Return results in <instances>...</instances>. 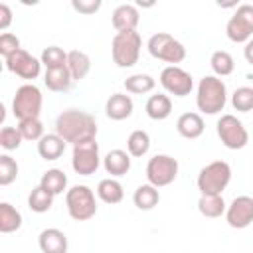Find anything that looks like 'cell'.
I'll list each match as a JSON object with an SVG mask.
<instances>
[{
  "label": "cell",
  "mask_w": 253,
  "mask_h": 253,
  "mask_svg": "<svg viewBox=\"0 0 253 253\" xmlns=\"http://www.w3.org/2000/svg\"><path fill=\"white\" fill-rule=\"evenodd\" d=\"M55 134H59L65 142H71L73 146L91 138H97V123L93 115L79 111V109H67L55 119Z\"/></svg>",
  "instance_id": "6da1fadb"
},
{
  "label": "cell",
  "mask_w": 253,
  "mask_h": 253,
  "mask_svg": "<svg viewBox=\"0 0 253 253\" xmlns=\"http://www.w3.org/2000/svg\"><path fill=\"white\" fill-rule=\"evenodd\" d=\"M225 103H227L225 83L215 75L202 77L198 83V95H196L198 109L206 115H217L219 111H223Z\"/></svg>",
  "instance_id": "7a4b0ae2"
},
{
  "label": "cell",
  "mask_w": 253,
  "mask_h": 253,
  "mask_svg": "<svg viewBox=\"0 0 253 253\" xmlns=\"http://www.w3.org/2000/svg\"><path fill=\"white\" fill-rule=\"evenodd\" d=\"M231 180V168L223 160H213L206 164L198 174V190L202 196H221Z\"/></svg>",
  "instance_id": "3957f363"
},
{
  "label": "cell",
  "mask_w": 253,
  "mask_h": 253,
  "mask_svg": "<svg viewBox=\"0 0 253 253\" xmlns=\"http://www.w3.org/2000/svg\"><path fill=\"white\" fill-rule=\"evenodd\" d=\"M140 47H142V40L136 30L117 32L111 43L113 61L119 67H132L140 57Z\"/></svg>",
  "instance_id": "277c9868"
},
{
  "label": "cell",
  "mask_w": 253,
  "mask_h": 253,
  "mask_svg": "<svg viewBox=\"0 0 253 253\" xmlns=\"http://www.w3.org/2000/svg\"><path fill=\"white\" fill-rule=\"evenodd\" d=\"M65 206H67V213L75 221H87V219H91L97 213L95 194L85 184H77V186H73V188L67 190V194H65Z\"/></svg>",
  "instance_id": "5b68a950"
},
{
  "label": "cell",
  "mask_w": 253,
  "mask_h": 253,
  "mask_svg": "<svg viewBox=\"0 0 253 253\" xmlns=\"http://www.w3.org/2000/svg\"><path fill=\"white\" fill-rule=\"evenodd\" d=\"M43 105V95L34 83H26L16 89L12 99V113L18 121L26 119H40V111Z\"/></svg>",
  "instance_id": "8992f818"
},
{
  "label": "cell",
  "mask_w": 253,
  "mask_h": 253,
  "mask_svg": "<svg viewBox=\"0 0 253 253\" xmlns=\"http://www.w3.org/2000/svg\"><path fill=\"white\" fill-rule=\"evenodd\" d=\"M146 47H148L152 57L166 61L170 65H176L180 61H184V57H186V47L174 36H170L166 32H158V34L150 36Z\"/></svg>",
  "instance_id": "52a82bcc"
},
{
  "label": "cell",
  "mask_w": 253,
  "mask_h": 253,
  "mask_svg": "<svg viewBox=\"0 0 253 253\" xmlns=\"http://www.w3.org/2000/svg\"><path fill=\"white\" fill-rule=\"evenodd\" d=\"M217 136L221 144L229 150H239L249 142V132L243 126V123L233 115H221L217 119Z\"/></svg>",
  "instance_id": "ba28073f"
},
{
  "label": "cell",
  "mask_w": 253,
  "mask_h": 253,
  "mask_svg": "<svg viewBox=\"0 0 253 253\" xmlns=\"http://www.w3.org/2000/svg\"><path fill=\"white\" fill-rule=\"evenodd\" d=\"M176 176H178V160L168 154H156L146 164V180L156 188L172 184Z\"/></svg>",
  "instance_id": "9c48e42d"
},
{
  "label": "cell",
  "mask_w": 253,
  "mask_h": 253,
  "mask_svg": "<svg viewBox=\"0 0 253 253\" xmlns=\"http://www.w3.org/2000/svg\"><path fill=\"white\" fill-rule=\"evenodd\" d=\"M225 34L235 43H247L253 38V4H241L227 20Z\"/></svg>",
  "instance_id": "30bf717a"
},
{
  "label": "cell",
  "mask_w": 253,
  "mask_h": 253,
  "mask_svg": "<svg viewBox=\"0 0 253 253\" xmlns=\"http://www.w3.org/2000/svg\"><path fill=\"white\" fill-rule=\"evenodd\" d=\"M101 164L99 158V144L95 138L79 142L73 146V154H71V166L79 176H91L97 172Z\"/></svg>",
  "instance_id": "8fae6325"
},
{
  "label": "cell",
  "mask_w": 253,
  "mask_h": 253,
  "mask_svg": "<svg viewBox=\"0 0 253 253\" xmlns=\"http://www.w3.org/2000/svg\"><path fill=\"white\" fill-rule=\"evenodd\" d=\"M160 85L174 97H186L194 89V79L178 65H168L160 73Z\"/></svg>",
  "instance_id": "7c38bea8"
},
{
  "label": "cell",
  "mask_w": 253,
  "mask_h": 253,
  "mask_svg": "<svg viewBox=\"0 0 253 253\" xmlns=\"http://www.w3.org/2000/svg\"><path fill=\"white\" fill-rule=\"evenodd\" d=\"M6 69L22 79H36L42 71V59H36L26 49H18L6 59Z\"/></svg>",
  "instance_id": "4fadbf2b"
},
{
  "label": "cell",
  "mask_w": 253,
  "mask_h": 253,
  "mask_svg": "<svg viewBox=\"0 0 253 253\" xmlns=\"http://www.w3.org/2000/svg\"><path fill=\"white\" fill-rule=\"evenodd\" d=\"M225 219L233 229H245L253 223V198L237 196L225 210Z\"/></svg>",
  "instance_id": "5bb4252c"
},
{
  "label": "cell",
  "mask_w": 253,
  "mask_h": 253,
  "mask_svg": "<svg viewBox=\"0 0 253 253\" xmlns=\"http://www.w3.org/2000/svg\"><path fill=\"white\" fill-rule=\"evenodd\" d=\"M111 20H113V28L117 32H130V30H136V26L140 22V14L134 4H121L115 8Z\"/></svg>",
  "instance_id": "9a60e30c"
},
{
  "label": "cell",
  "mask_w": 253,
  "mask_h": 253,
  "mask_svg": "<svg viewBox=\"0 0 253 253\" xmlns=\"http://www.w3.org/2000/svg\"><path fill=\"white\" fill-rule=\"evenodd\" d=\"M132 109H134L132 99H130V95H125V93H113L105 103V113L113 121L128 119L132 115Z\"/></svg>",
  "instance_id": "2e32d148"
},
{
  "label": "cell",
  "mask_w": 253,
  "mask_h": 253,
  "mask_svg": "<svg viewBox=\"0 0 253 253\" xmlns=\"http://www.w3.org/2000/svg\"><path fill=\"white\" fill-rule=\"evenodd\" d=\"M42 253H67V237L55 227H47L38 237Z\"/></svg>",
  "instance_id": "e0dca14e"
},
{
  "label": "cell",
  "mask_w": 253,
  "mask_h": 253,
  "mask_svg": "<svg viewBox=\"0 0 253 253\" xmlns=\"http://www.w3.org/2000/svg\"><path fill=\"white\" fill-rule=\"evenodd\" d=\"M103 166L111 176H125L130 170V154L121 148L109 150L103 158Z\"/></svg>",
  "instance_id": "ac0fdd59"
},
{
  "label": "cell",
  "mask_w": 253,
  "mask_h": 253,
  "mask_svg": "<svg viewBox=\"0 0 253 253\" xmlns=\"http://www.w3.org/2000/svg\"><path fill=\"white\" fill-rule=\"evenodd\" d=\"M204 119H202V115H198V113H184V115H180L178 117V121H176V130L180 132V136H184V138H198V136H202V132H204Z\"/></svg>",
  "instance_id": "d6986e66"
},
{
  "label": "cell",
  "mask_w": 253,
  "mask_h": 253,
  "mask_svg": "<svg viewBox=\"0 0 253 253\" xmlns=\"http://www.w3.org/2000/svg\"><path fill=\"white\" fill-rule=\"evenodd\" d=\"M65 140L59 136V134H43L40 140H38V154L43 158V160H57L63 152H65Z\"/></svg>",
  "instance_id": "ffe728a7"
},
{
  "label": "cell",
  "mask_w": 253,
  "mask_h": 253,
  "mask_svg": "<svg viewBox=\"0 0 253 253\" xmlns=\"http://www.w3.org/2000/svg\"><path fill=\"white\" fill-rule=\"evenodd\" d=\"M146 115L152 119V121H164L170 117L172 113V101L168 95L164 93H156V95H150L148 101H146Z\"/></svg>",
  "instance_id": "44dd1931"
},
{
  "label": "cell",
  "mask_w": 253,
  "mask_h": 253,
  "mask_svg": "<svg viewBox=\"0 0 253 253\" xmlns=\"http://www.w3.org/2000/svg\"><path fill=\"white\" fill-rule=\"evenodd\" d=\"M67 69L73 77V81H79V79H85L89 69H91V59L85 51H79V49H71L67 53Z\"/></svg>",
  "instance_id": "7402d4cb"
},
{
  "label": "cell",
  "mask_w": 253,
  "mask_h": 253,
  "mask_svg": "<svg viewBox=\"0 0 253 253\" xmlns=\"http://www.w3.org/2000/svg\"><path fill=\"white\" fill-rule=\"evenodd\" d=\"M71 73L67 67H61V69H45V75H43V83L49 91H67L71 87Z\"/></svg>",
  "instance_id": "603a6c76"
},
{
  "label": "cell",
  "mask_w": 253,
  "mask_h": 253,
  "mask_svg": "<svg viewBox=\"0 0 253 253\" xmlns=\"http://www.w3.org/2000/svg\"><path fill=\"white\" fill-rule=\"evenodd\" d=\"M97 196L105 202V204H119L123 198H125V190H123V184L115 178H105L99 182L97 186Z\"/></svg>",
  "instance_id": "cb8c5ba5"
},
{
  "label": "cell",
  "mask_w": 253,
  "mask_h": 253,
  "mask_svg": "<svg viewBox=\"0 0 253 253\" xmlns=\"http://www.w3.org/2000/svg\"><path fill=\"white\" fill-rule=\"evenodd\" d=\"M132 202L138 210H152L158 206L160 202V194H158V188L152 186V184H142L134 190V196H132Z\"/></svg>",
  "instance_id": "d4e9b609"
},
{
  "label": "cell",
  "mask_w": 253,
  "mask_h": 253,
  "mask_svg": "<svg viewBox=\"0 0 253 253\" xmlns=\"http://www.w3.org/2000/svg\"><path fill=\"white\" fill-rule=\"evenodd\" d=\"M22 227V213L10 206L8 202L0 204V231L2 233H12Z\"/></svg>",
  "instance_id": "484cf974"
},
{
  "label": "cell",
  "mask_w": 253,
  "mask_h": 253,
  "mask_svg": "<svg viewBox=\"0 0 253 253\" xmlns=\"http://www.w3.org/2000/svg\"><path fill=\"white\" fill-rule=\"evenodd\" d=\"M40 186L45 188L47 192H51L53 196H57V194H61V192L65 190V186H67V176H65L63 170L51 168V170L43 172V176H42V180H40Z\"/></svg>",
  "instance_id": "4316f807"
},
{
  "label": "cell",
  "mask_w": 253,
  "mask_h": 253,
  "mask_svg": "<svg viewBox=\"0 0 253 253\" xmlns=\"http://www.w3.org/2000/svg\"><path fill=\"white\" fill-rule=\"evenodd\" d=\"M210 65L215 73V77H225V75H231L233 69H235V61L231 57L229 51H223V49H217L211 53L210 57Z\"/></svg>",
  "instance_id": "83f0119b"
},
{
  "label": "cell",
  "mask_w": 253,
  "mask_h": 253,
  "mask_svg": "<svg viewBox=\"0 0 253 253\" xmlns=\"http://www.w3.org/2000/svg\"><path fill=\"white\" fill-rule=\"evenodd\" d=\"M28 206H30L32 211L43 213V211H47V210L53 206V194L47 192V190L42 188V186H36V188L30 192V196H28Z\"/></svg>",
  "instance_id": "f1b7e54d"
},
{
  "label": "cell",
  "mask_w": 253,
  "mask_h": 253,
  "mask_svg": "<svg viewBox=\"0 0 253 253\" xmlns=\"http://www.w3.org/2000/svg\"><path fill=\"white\" fill-rule=\"evenodd\" d=\"M156 81L152 79V75L148 73H134L130 77L125 79V89L126 93H134V95H142V93H150L154 89Z\"/></svg>",
  "instance_id": "f546056e"
},
{
  "label": "cell",
  "mask_w": 253,
  "mask_h": 253,
  "mask_svg": "<svg viewBox=\"0 0 253 253\" xmlns=\"http://www.w3.org/2000/svg\"><path fill=\"white\" fill-rule=\"evenodd\" d=\"M148 148H150V136H148L146 130H140V128H138V130H132V132L128 134L126 150H128L130 156L140 158V156H144V154L148 152Z\"/></svg>",
  "instance_id": "4dcf8cb0"
},
{
  "label": "cell",
  "mask_w": 253,
  "mask_h": 253,
  "mask_svg": "<svg viewBox=\"0 0 253 253\" xmlns=\"http://www.w3.org/2000/svg\"><path fill=\"white\" fill-rule=\"evenodd\" d=\"M198 210L204 217H219L227 208L221 196H202L198 200Z\"/></svg>",
  "instance_id": "1f68e13d"
},
{
  "label": "cell",
  "mask_w": 253,
  "mask_h": 253,
  "mask_svg": "<svg viewBox=\"0 0 253 253\" xmlns=\"http://www.w3.org/2000/svg\"><path fill=\"white\" fill-rule=\"evenodd\" d=\"M42 63L45 65V69L67 67V53L57 45H49V47H45L42 51Z\"/></svg>",
  "instance_id": "d6a6232c"
},
{
  "label": "cell",
  "mask_w": 253,
  "mask_h": 253,
  "mask_svg": "<svg viewBox=\"0 0 253 253\" xmlns=\"http://www.w3.org/2000/svg\"><path fill=\"white\" fill-rule=\"evenodd\" d=\"M231 105L239 113L253 111V87H239L231 95Z\"/></svg>",
  "instance_id": "836d02e7"
},
{
  "label": "cell",
  "mask_w": 253,
  "mask_h": 253,
  "mask_svg": "<svg viewBox=\"0 0 253 253\" xmlns=\"http://www.w3.org/2000/svg\"><path fill=\"white\" fill-rule=\"evenodd\" d=\"M18 130H20L24 140H40L43 136V125L40 119L18 121Z\"/></svg>",
  "instance_id": "e575fe53"
},
{
  "label": "cell",
  "mask_w": 253,
  "mask_h": 253,
  "mask_svg": "<svg viewBox=\"0 0 253 253\" xmlns=\"http://www.w3.org/2000/svg\"><path fill=\"white\" fill-rule=\"evenodd\" d=\"M18 176V164L12 156L2 154L0 156V186H8Z\"/></svg>",
  "instance_id": "d590c367"
},
{
  "label": "cell",
  "mask_w": 253,
  "mask_h": 253,
  "mask_svg": "<svg viewBox=\"0 0 253 253\" xmlns=\"http://www.w3.org/2000/svg\"><path fill=\"white\" fill-rule=\"evenodd\" d=\"M22 134L18 130V126H4L0 130V146L4 150H16L22 144Z\"/></svg>",
  "instance_id": "8d00e7d4"
},
{
  "label": "cell",
  "mask_w": 253,
  "mask_h": 253,
  "mask_svg": "<svg viewBox=\"0 0 253 253\" xmlns=\"http://www.w3.org/2000/svg\"><path fill=\"white\" fill-rule=\"evenodd\" d=\"M18 49H22L20 47V40L14 36V34H10V32H4L2 36H0V55L4 57V59H8L12 53H16Z\"/></svg>",
  "instance_id": "74e56055"
},
{
  "label": "cell",
  "mask_w": 253,
  "mask_h": 253,
  "mask_svg": "<svg viewBox=\"0 0 253 253\" xmlns=\"http://www.w3.org/2000/svg\"><path fill=\"white\" fill-rule=\"evenodd\" d=\"M71 6L79 14H95L101 8V0H73Z\"/></svg>",
  "instance_id": "f35d334b"
},
{
  "label": "cell",
  "mask_w": 253,
  "mask_h": 253,
  "mask_svg": "<svg viewBox=\"0 0 253 253\" xmlns=\"http://www.w3.org/2000/svg\"><path fill=\"white\" fill-rule=\"evenodd\" d=\"M12 24V10L8 4H0V30H6Z\"/></svg>",
  "instance_id": "ab89813d"
},
{
  "label": "cell",
  "mask_w": 253,
  "mask_h": 253,
  "mask_svg": "<svg viewBox=\"0 0 253 253\" xmlns=\"http://www.w3.org/2000/svg\"><path fill=\"white\" fill-rule=\"evenodd\" d=\"M243 55H245L247 63H251V65H253V38L245 43V47H243Z\"/></svg>",
  "instance_id": "60d3db41"
}]
</instances>
